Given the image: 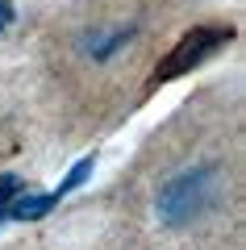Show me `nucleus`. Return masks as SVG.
Here are the masks:
<instances>
[{
    "label": "nucleus",
    "mask_w": 246,
    "mask_h": 250,
    "mask_svg": "<svg viewBox=\"0 0 246 250\" xmlns=\"http://www.w3.org/2000/svg\"><path fill=\"white\" fill-rule=\"evenodd\" d=\"M221 192V167L217 163H196V167H184L179 175H171L167 184L158 188L155 196V213L163 225L179 229V225H192L217 205Z\"/></svg>",
    "instance_id": "f257e3e1"
},
{
    "label": "nucleus",
    "mask_w": 246,
    "mask_h": 250,
    "mask_svg": "<svg viewBox=\"0 0 246 250\" xmlns=\"http://www.w3.org/2000/svg\"><path fill=\"white\" fill-rule=\"evenodd\" d=\"M229 38H234V29H229V25H196L192 34L179 38L176 50H167V59L150 71V83H167V80L188 75L192 67H201L204 59H213V54H217Z\"/></svg>",
    "instance_id": "f03ea898"
},
{
    "label": "nucleus",
    "mask_w": 246,
    "mask_h": 250,
    "mask_svg": "<svg viewBox=\"0 0 246 250\" xmlns=\"http://www.w3.org/2000/svg\"><path fill=\"white\" fill-rule=\"evenodd\" d=\"M92 171H96V154L79 159L75 167L63 175V184L54 188V192H29V188H25V192L9 205V221H42V217L50 213L59 200H67L71 192H79V188H84V179H92Z\"/></svg>",
    "instance_id": "7ed1b4c3"
},
{
    "label": "nucleus",
    "mask_w": 246,
    "mask_h": 250,
    "mask_svg": "<svg viewBox=\"0 0 246 250\" xmlns=\"http://www.w3.org/2000/svg\"><path fill=\"white\" fill-rule=\"evenodd\" d=\"M138 38V25H113V29H92L79 38V50L88 54L92 62H109L113 54H121L125 46Z\"/></svg>",
    "instance_id": "20e7f679"
},
{
    "label": "nucleus",
    "mask_w": 246,
    "mask_h": 250,
    "mask_svg": "<svg viewBox=\"0 0 246 250\" xmlns=\"http://www.w3.org/2000/svg\"><path fill=\"white\" fill-rule=\"evenodd\" d=\"M25 192V179H17V175H0V225L9 221V205Z\"/></svg>",
    "instance_id": "39448f33"
},
{
    "label": "nucleus",
    "mask_w": 246,
    "mask_h": 250,
    "mask_svg": "<svg viewBox=\"0 0 246 250\" xmlns=\"http://www.w3.org/2000/svg\"><path fill=\"white\" fill-rule=\"evenodd\" d=\"M17 25V9H13V0H0V34H9Z\"/></svg>",
    "instance_id": "423d86ee"
}]
</instances>
